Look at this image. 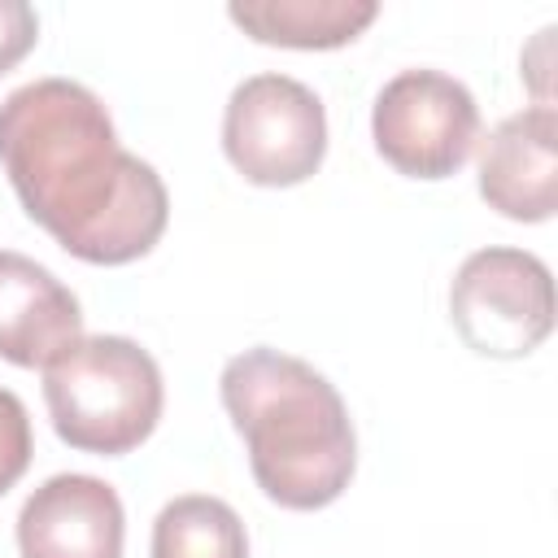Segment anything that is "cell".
Listing matches in <instances>:
<instances>
[{"label":"cell","mask_w":558,"mask_h":558,"mask_svg":"<svg viewBox=\"0 0 558 558\" xmlns=\"http://www.w3.org/2000/svg\"><path fill=\"white\" fill-rule=\"evenodd\" d=\"M0 166L26 218L87 266L140 262L166 235L161 174L122 148L105 100L74 78H35L0 100Z\"/></svg>","instance_id":"cell-1"},{"label":"cell","mask_w":558,"mask_h":558,"mask_svg":"<svg viewBox=\"0 0 558 558\" xmlns=\"http://www.w3.org/2000/svg\"><path fill=\"white\" fill-rule=\"evenodd\" d=\"M231 427L244 440L257 488L283 510L331 506L357 471V436L344 397L310 362L257 344L218 379Z\"/></svg>","instance_id":"cell-2"},{"label":"cell","mask_w":558,"mask_h":558,"mask_svg":"<svg viewBox=\"0 0 558 558\" xmlns=\"http://www.w3.org/2000/svg\"><path fill=\"white\" fill-rule=\"evenodd\" d=\"M44 401L70 449L122 458L157 432L166 384L157 357L131 336H78L44 366Z\"/></svg>","instance_id":"cell-3"},{"label":"cell","mask_w":558,"mask_h":558,"mask_svg":"<svg viewBox=\"0 0 558 558\" xmlns=\"http://www.w3.org/2000/svg\"><path fill=\"white\" fill-rule=\"evenodd\" d=\"M449 323L458 340L497 362L536 353L554 331V275L527 248H480L449 283Z\"/></svg>","instance_id":"cell-4"},{"label":"cell","mask_w":558,"mask_h":558,"mask_svg":"<svg viewBox=\"0 0 558 558\" xmlns=\"http://www.w3.org/2000/svg\"><path fill=\"white\" fill-rule=\"evenodd\" d=\"M222 153L257 187H296L327 157V109L292 74L244 78L222 113Z\"/></svg>","instance_id":"cell-5"},{"label":"cell","mask_w":558,"mask_h":558,"mask_svg":"<svg viewBox=\"0 0 558 558\" xmlns=\"http://www.w3.org/2000/svg\"><path fill=\"white\" fill-rule=\"evenodd\" d=\"M375 153L405 179H449L480 144V105L471 87L440 70L392 74L371 109Z\"/></svg>","instance_id":"cell-6"},{"label":"cell","mask_w":558,"mask_h":558,"mask_svg":"<svg viewBox=\"0 0 558 558\" xmlns=\"http://www.w3.org/2000/svg\"><path fill=\"white\" fill-rule=\"evenodd\" d=\"M122 497L83 471L44 480L17 510L22 558H122Z\"/></svg>","instance_id":"cell-7"},{"label":"cell","mask_w":558,"mask_h":558,"mask_svg":"<svg viewBox=\"0 0 558 558\" xmlns=\"http://www.w3.org/2000/svg\"><path fill=\"white\" fill-rule=\"evenodd\" d=\"M480 196L510 222H549L558 209V113L532 105L501 118L480 148Z\"/></svg>","instance_id":"cell-8"},{"label":"cell","mask_w":558,"mask_h":558,"mask_svg":"<svg viewBox=\"0 0 558 558\" xmlns=\"http://www.w3.org/2000/svg\"><path fill=\"white\" fill-rule=\"evenodd\" d=\"M78 336V296L35 257L0 248V357L22 371H44Z\"/></svg>","instance_id":"cell-9"},{"label":"cell","mask_w":558,"mask_h":558,"mask_svg":"<svg viewBox=\"0 0 558 558\" xmlns=\"http://www.w3.org/2000/svg\"><path fill=\"white\" fill-rule=\"evenodd\" d=\"M227 17L257 44L327 52L353 44L375 17V0H231Z\"/></svg>","instance_id":"cell-10"},{"label":"cell","mask_w":558,"mask_h":558,"mask_svg":"<svg viewBox=\"0 0 558 558\" xmlns=\"http://www.w3.org/2000/svg\"><path fill=\"white\" fill-rule=\"evenodd\" d=\"M153 558H248V532L222 497L183 493L153 523Z\"/></svg>","instance_id":"cell-11"},{"label":"cell","mask_w":558,"mask_h":558,"mask_svg":"<svg viewBox=\"0 0 558 558\" xmlns=\"http://www.w3.org/2000/svg\"><path fill=\"white\" fill-rule=\"evenodd\" d=\"M35 453V436H31V414L22 405L17 392L0 388V497L26 475Z\"/></svg>","instance_id":"cell-12"},{"label":"cell","mask_w":558,"mask_h":558,"mask_svg":"<svg viewBox=\"0 0 558 558\" xmlns=\"http://www.w3.org/2000/svg\"><path fill=\"white\" fill-rule=\"evenodd\" d=\"M39 44V17L26 0H0V78Z\"/></svg>","instance_id":"cell-13"}]
</instances>
